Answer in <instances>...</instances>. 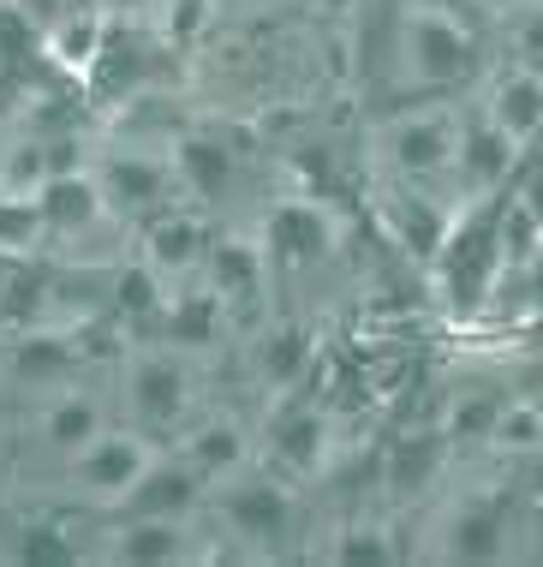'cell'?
Wrapping results in <instances>:
<instances>
[{"label":"cell","instance_id":"7","mask_svg":"<svg viewBox=\"0 0 543 567\" xmlns=\"http://www.w3.org/2000/svg\"><path fill=\"white\" fill-rule=\"evenodd\" d=\"M388 162L400 174H442L454 162V126L442 114H418V120H400L388 132Z\"/></svg>","mask_w":543,"mask_h":567},{"label":"cell","instance_id":"27","mask_svg":"<svg viewBox=\"0 0 543 567\" xmlns=\"http://www.w3.org/2000/svg\"><path fill=\"white\" fill-rule=\"evenodd\" d=\"M215 329H222V299H180L174 311H167V334H174V347H209Z\"/></svg>","mask_w":543,"mask_h":567},{"label":"cell","instance_id":"35","mask_svg":"<svg viewBox=\"0 0 543 567\" xmlns=\"http://www.w3.org/2000/svg\"><path fill=\"white\" fill-rule=\"evenodd\" d=\"M520 204H525V216H532V221L543 227V167H537L532 179H525V197H520Z\"/></svg>","mask_w":543,"mask_h":567},{"label":"cell","instance_id":"26","mask_svg":"<svg viewBox=\"0 0 543 567\" xmlns=\"http://www.w3.org/2000/svg\"><path fill=\"white\" fill-rule=\"evenodd\" d=\"M42 179H49V144H42V137H19V144L0 156V192L37 197Z\"/></svg>","mask_w":543,"mask_h":567},{"label":"cell","instance_id":"14","mask_svg":"<svg viewBox=\"0 0 543 567\" xmlns=\"http://www.w3.org/2000/svg\"><path fill=\"white\" fill-rule=\"evenodd\" d=\"M269 245L281 257H293V264H317V257L335 245V227L317 204H287L281 216L269 221Z\"/></svg>","mask_w":543,"mask_h":567},{"label":"cell","instance_id":"25","mask_svg":"<svg viewBox=\"0 0 543 567\" xmlns=\"http://www.w3.org/2000/svg\"><path fill=\"white\" fill-rule=\"evenodd\" d=\"M437 460H442V436L395 442V454H388V484H395L400 496H418V489L430 484V472H437Z\"/></svg>","mask_w":543,"mask_h":567},{"label":"cell","instance_id":"10","mask_svg":"<svg viewBox=\"0 0 543 567\" xmlns=\"http://www.w3.org/2000/svg\"><path fill=\"white\" fill-rule=\"evenodd\" d=\"M204 251H209V234L192 216H155L144 234V264L155 275H185L192 264H204Z\"/></svg>","mask_w":543,"mask_h":567},{"label":"cell","instance_id":"28","mask_svg":"<svg viewBox=\"0 0 543 567\" xmlns=\"http://www.w3.org/2000/svg\"><path fill=\"white\" fill-rule=\"evenodd\" d=\"M114 305L120 311H162V275H155L150 264H126L114 275Z\"/></svg>","mask_w":543,"mask_h":567},{"label":"cell","instance_id":"18","mask_svg":"<svg viewBox=\"0 0 543 567\" xmlns=\"http://www.w3.org/2000/svg\"><path fill=\"white\" fill-rule=\"evenodd\" d=\"M490 120L508 137H520V144H525V137H537L543 132V79H537V72H514V79L495 90V96H490Z\"/></svg>","mask_w":543,"mask_h":567},{"label":"cell","instance_id":"32","mask_svg":"<svg viewBox=\"0 0 543 567\" xmlns=\"http://www.w3.org/2000/svg\"><path fill=\"white\" fill-rule=\"evenodd\" d=\"M400 221H407V234H412L418 251H430V245H437V216H424V204H418V197H400Z\"/></svg>","mask_w":543,"mask_h":567},{"label":"cell","instance_id":"12","mask_svg":"<svg viewBox=\"0 0 543 567\" xmlns=\"http://www.w3.org/2000/svg\"><path fill=\"white\" fill-rule=\"evenodd\" d=\"M204 275H209V293L215 299H257L263 251H257V245H239V239H209Z\"/></svg>","mask_w":543,"mask_h":567},{"label":"cell","instance_id":"29","mask_svg":"<svg viewBox=\"0 0 543 567\" xmlns=\"http://www.w3.org/2000/svg\"><path fill=\"white\" fill-rule=\"evenodd\" d=\"M490 442H495V449H543V412L525 406V401H508Z\"/></svg>","mask_w":543,"mask_h":567},{"label":"cell","instance_id":"11","mask_svg":"<svg viewBox=\"0 0 543 567\" xmlns=\"http://www.w3.org/2000/svg\"><path fill=\"white\" fill-rule=\"evenodd\" d=\"M174 174L197 197H222L233 186V174H239V156H233L227 144H215V137H204V132H185L174 144Z\"/></svg>","mask_w":543,"mask_h":567},{"label":"cell","instance_id":"34","mask_svg":"<svg viewBox=\"0 0 543 567\" xmlns=\"http://www.w3.org/2000/svg\"><path fill=\"white\" fill-rule=\"evenodd\" d=\"M520 49H525V60H532V66H543V7L520 19Z\"/></svg>","mask_w":543,"mask_h":567},{"label":"cell","instance_id":"19","mask_svg":"<svg viewBox=\"0 0 543 567\" xmlns=\"http://www.w3.org/2000/svg\"><path fill=\"white\" fill-rule=\"evenodd\" d=\"M96 431H102V406L90 401V394H60V401H49V412H42V442L66 460Z\"/></svg>","mask_w":543,"mask_h":567},{"label":"cell","instance_id":"17","mask_svg":"<svg viewBox=\"0 0 543 567\" xmlns=\"http://www.w3.org/2000/svg\"><path fill=\"white\" fill-rule=\"evenodd\" d=\"M252 359H257V377L269 382V389H293V382L310 371V334L293 329V323H275L252 347Z\"/></svg>","mask_w":543,"mask_h":567},{"label":"cell","instance_id":"15","mask_svg":"<svg viewBox=\"0 0 543 567\" xmlns=\"http://www.w3.org/2000/svg\"><path fill=\"white\" fill-rule=\"evenodd\" d=\"M185 460L209 478H227V472L245 466V424L239 419H204L192 436H185Z\"/></svg>","mask_w":543,"mask_h":567},{"label":"cell","instance_id":"31","mask_svg":"<svg viewBox=\"0 0 543 567\" xmlns=\"http://www.w3.org/2000/svg\"><path fill=\"white\" fill-rule=\"evenodd\" d=\"M335 561H388L382 532H347V538L335 544Z\"/></svg>","mask_w":543,"mask_h":567},{"label":"cell","instance_id":"16","mask_svg":"<svg viewBox=\"0 0 543 567\" xmlns=\"http://www.w3.org/2000/svg\"><path fill=\"white\" fill-rule=\"evenodd\" d=\"M275 454L287 460L293 472H317L322 454H329V419L317 406H293L275 419Z\"/></svg>","mask_w":543,"mask_h":567},{"label":"cell","instance_id":"8","mask_svg":"<svg viewBox=\"0 0 543 567\" xmlns=\"http://www.w3.org/2000/svg\"><path fill=\"white\" fill-rule=\"evenodd\" d=\"M454 162H460V174H465V186H502L508 174H514V162H520V137H508L495 120H484V126H472L465 137H454Z\"/></svg>","mask_w":543,"mask_h":567},{"label":"cell","instance_id":"2","mask_svg":"<svg viewBox=\"0 0 543 567\" xmlns=\"http://www.w3.org/2000/svg\"><path fill=\"white\" fill-rule=\"evenodd\" d=\"M96 186H102L107 216H150L174 192V167L150 156V150H114V156L96 162Z\"/></svg>","mask_w":543,"mask_h":567},{"label":"cell","instance_id":"21","mask_svg":"<svg viewBox=\"0 0 543 567\" xmlns=\"http://www.w3.org/2000/svg\"><path fill=\"white\" fill-rule=\"evenodd\" d=\"M42 49H49L60 66H72V72H84L90 60L102 54V19L96 12H66L49 37H42Z\"/></svg>","mask_w":543,"mask_h":567},{"label":"cell","instance_id":"5","mask_svg":"<svg viewBox=\"0 0 543 567\" xmlns=\"http://www.w3.org/2000/svg\"><path fill=\"white\" fill-rule=\"evenodd\" d=\"M407 54H412V72L430 79V84H448V79H460V72L472 66V42H465V30L454 19H442V12H412Z\"/></svg>","mask_w":543,"mask_h":567},{"label":"cell","instance_id":"22","mask_svg":"<svg viewBox=\"0 0 543 567\" xmlns=\"http://www.w3.org/2000/svg\"><path fill=\"white\" fill-rule=\"evenodd\" d=\"M502 394L478 389V394H460L442 419V442H490L495 436V419H502Z\"/></svg>","mask_w":543,"mask_h":567},{"label":"cell","instance_id":"1","mask_svg":"<svg viewBox=\"0 0 543 567\" xmlns=\"http://www.w3.org/2000/svg\"><path fill=\"white\" fill-rule=\"evenodd\" d=\"M126 406L144 431H162L192 406V371L180 352H137L126 364Z\"/></svg>","mask_w":543,"mask_h":567},{"label":"cell","instance_id":"23","mask_svg":"<svg viewBox=\"0 0 543 567\" xmlns=\"http://www.w3.org/2000/svg\"><path fill=\"white\" fill-rule=\"evenodd\" d=\"M42 239H49V227H42L37 197L0 192V257H30Z\"/></svg>","mask_w":543,"mask_h":567},{"label":"cell","instance_id":"33","mask_svg":"<svg viewBox=\"0 0 543 567\" xmlns=\"http://www.w3.org/2000/svg\"><path fill=\"white\" fill-rule=\"evenodd\" d=\"M12 7H19L24 19L37 24L42 37H49V30H54V24H60V19H66V12H72V0H12Z\"/></svg>","mask_w":543,"mask_h":567},{"label":"cell","instance_id":"3","mask_svg":"<svg viewBox=\"0 0 543 567\" xmlns=\"http://www.w3.org/2000/svg\"><path fill=\"white\" fill-rule=\"evenodd\" d=\"M150 460L155 454H150L144 436H132V431H96L84 449L72 454V478L84 484L90 496H102V502H126L132 484L144 478Z\"/></svg>","mask_w":543,"mask_h":567},{"label":"cell","instance_id":"24","mask_svg":"<svg viewBox=\"0 0 543 567\" xmlns=\"http://www.w3.org/2000/svg\"><path fill=\"white\" fill-rule=\"evenodd\" d=\"M442 538H448L442 549H448L454 561H495V556H502V526H495V514H490V508H484V514L465 508L454 526L442 532Z\"/></svg>","mask_w":543,"mask_h":567},{"label":"cell","instance_id":"20","mask_svg":"<svg viewBox=\"0 0 543 567\" xmlns=\"http://www.w3.org/2000/svg\"><path fill=\"white\" fill-rule=\"evenodd\" d=\"M72 371V347L60 341V334H30V341L12 347V377L24 382V389H49Z\"/></svg>","mask_w":543,"mask_h":567},{"label":"cell","instance_id":"13","mask_svg":"<svg viewBox=\"0 0 543 567\" xmlns=\"http://www.w3.org/2000/svg\"><path fill=\"white\" fill-rule=\"evenodd\" d=\"M185 556V532H180V519H150V514H132V526H120L114 532V544H107V561H180Z\"/></svg>","mask_w":543,"mask_h":567},{"label":"cell","instance_id":"9","mask_svg":"<svg viewBox=\"0 0 543 567\" xmlns=\"http://www.w3.org/2000/svg\"><path fill=\"white\" fill-rule=\"evenodd\" d=\"M227 526L239 532V538H252V544H269V538H281L287 532V489L281 484H239V489H227Z\"/></svg>","mask_w":543,"mask_h":567},{"label":"cell","instance_id":"30","mask_svg":"<svg viewBox=\"0 0 543 567\" xmlns=\"http://www.w3.org/2000/svg\"><path fill=\"white\" fill-rule=\"evenodd\" d=\"M42 49V30L24 19L12 0H0V66H19V60H30Z\"/></svg>","mask_w":543,"mask_h":567},{"label":"cell","instance_id":"4","mask_svg":"<svg viewBox=\"0 0 543 567\" xmlns=\"http://www.w3.org/2000/svg\"><path fill=\"white\" fill-rule=\"evenodd\" d=\"M37 209H42V227H49L54 239H78V234H90V227H96V221L107 216L102 186H96V174H90V167H78V174H54V179H42Z\"/></svg>","mask_w":543,"mask_h":567},{"label":"cell","instance_id":"6","mask_svg":"<svg viewBox=\"0 0 543 567\" xmlns=\"http://www.w3.org/2000/svg\"><path fill=\"white\" fill-rule=\"evenodd\" d=\"M197 496H204V472L192 466V460H150L144 478L132 484L126 508L132 514H150V519H185L197 508Z\"/></svg>","mask_w":543,"mask_h":567}]
</instances>
